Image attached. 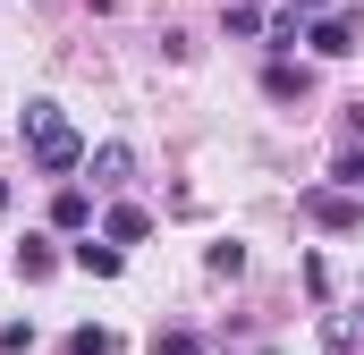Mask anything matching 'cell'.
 <instances>
[{
    "label": "cell",
    "mask_w": 364,
    "mask_h": 355,
    "mask_svg": "<svg viewBox=\"0 0 364 355\" xmlns=\"http://www.w3.org/2000/svg\"><path fill=\"white\" fill-rule=\"evenodd\" d=\"M51 229H68V237H85V229H93V195H85V186L60 178V195H51Z\"/></svg>",
    "instance_id": "cell-4"
},
{
    "label": "cell",
    "mask_w": 364,
    "mask_h": 355,
    "mask_svg": "<svg viewBox=\"0 0 364 355\" xmlns=\"http://www.w3.org/2000/svg\"><path fill=\"white\" fill-rule=\"evenodd\" d=\"M17 127H26V153H34V170H43V178L85 170V136L60 119V102H26V110H17Z\"/></svg>",
    "instance_id": "cell-1"
},
{
    "label": "cell",
    "mask_w": 364,
    "mask_h": 355,
    "mask_svg": "<svg viewBox=\"0 0 364 355\" xmlns=\"http://www.w3.org/2000/svg\"><path fill=\"white\" fill-rule=\"evenodd\" d=\"M119 263H127V254H119L110 237H77V246H68V271H85V279H119Z\"/></svg>",
    "instance_id": "cell-3"
},
{
    "label": "cell",
    "mask_w": 364,
    "mask_h": 355,
    "mask_svg": "<svg viewBox=\"0 0 364 355\" xmlns=\"http://www.w3.org/2000/svg\"><path fill=\"white\" fill-rule=\"evenodd\" d=\"M331 186H356V195H364V136H348V144H339V161H331Z\"/></svg>",
    "instance_id": "cell-10"
},
{
    "label": "cell",
    "mask_w": 364,
    "mask_h": 355,
    "mask_svg": "<svg viewBox=\"0 0 364 355\" xmlns=\"http://www.w3.org/2000/svg\"><path fill=\"white\" fill-rule=\"evenodd\" d=\"M102 237H110V246H144V237H153V212H144V203H110Z\"/></svg>",
    "instance_id": "cell-5"
},
{
    "label": "cell",
    "mask_w": 364,
    "mask_h": 355,
    "mask_svg": "<svg viewBox=\"0 0 364 355\" xmlns=\"http://www.w3.org/2000/svg\"><path fill=\"white\" fill-rule=\"evenodd\" d=\"M305 43H314L322 60H348V51H356V26H348V17H314V26H305Z\"/></svg>",
    "instance_id": "cell-6"
},
{
    "label": "cell",
    "mask_w": 364,
    "mask_h": 355,
    "mask_svg": "<svg viewBox=\"0 0 364 355\" xmlns=\"http://www.w3.org/2000/svg\"><path fill=\"white\" fill-rule=\"evenodd\" d=\"M144 355H195V330H153V347Z\"/></svg>",
    "instance_id": "cell-13"
},
{
    "label": "cell",
    "mask_w": 364,
    "mask_h": 355,
    "mask_svg": "<svg viewBox=\"0 0 364 355\" xmlns=\"http://www.w3.org/2000/svg\"><path fill=\"white\" fill-rule=\"evenodd\" d=\"M110 347H119V339H110V330H93V322L77 330V339H68V355H110Z\"/></svg>",
    "instance_id": "cell-12"
},
{
    "label": "cell",
    "mask_w": 364,
    "mask_h": 355,
    "mask_svg": "<svg viewBox=\"0 0 364 355\" xmlns=\"http://www.w3.org/2000/svg\"><path fill=\"white\" fill-rule=\"evenodd\" d=\"M203 271H212V279H237V271H246V246H212Z\"/></svg>",
    "instance_id": "cell-11"
},
{
    "label": "cell",
    "mask_w": 364,
    "mask_h": 355,
    "mask_svg": "<svg viewBox=\"0 0 364 355\" xmlns=\"http://www.w3.org/2000/svg\"><path fill=\"white\" fill-rule=\"evenodd\" d=\"M34 347V322H0V355H26Z\"/></svg>",
    "instance_id": "cell-14"
},
{
    "label": "cell",
    "mask_w": 364,
    "mask_h": 355,
    "mask_svg": "<svg viewBox=\"0 0 364 355\" xmlns=\"http://www.w3.org/2000/svg\"><path fill=\"white\" fill-rule=\"evenodd\" d=\"M85 170H93V186L110 195V186H127V170H136V153H127V144H102V153H85Z\"/></svg>",
    "instance_id": "cell-7"
},
{
    "label": "cell",
    "mask_w": 364,
    "mask_h": 355,
    "mask_svg": "<svg viewBox=\"0 0 364 355\" xmlns=\"http://www.w3.org/2000/svg\"><path fill=\"white\" fill-rule=\"evenodd\" d=\"M288 9H322V0H288Z\"/></svg>",
    "instance_id": "cell-16"
},
{
    "label": "cell",
    "mask_w": 364,
    "mask_h": 355,
    "mask_svg": "<svg viewBox=\"0 0 364 355\" xmlns=\"http://www.w3.org/2000/svg\"><path fill=\"white\" fill-rule=\"evenodd\" d=\"M296 203H305V220H314V229H331V237L364 229V203H356V186H305Z\"/></svg>",
    "instance_id": "cell-2"
},
{
    "label": "cell",
    "mask_w": 364,
    "mask_h": 355,
    "mask_svg": "<svg viewBox=\"0 0 364 355\" xmlns=\"http://www.w3.org/2000/svg\"><path fill=\"white\" fill-rule=\"evenodd\" d=\"M263 93H272V102H305L314 77H305V68H288V60H272V68H263Z\"/></svg>",
    "instance_id": "cell-9"
},
{
    "label": "cell",
    "mask_w": 364,
    "mask_h": 355,
    "mask_svg": "<svg viewBox=\"0 0 364 355\" xmlns=\"http://www.w3.org/2000/svg\"><path fill=\"white\" fill-rule=\"evenodd\" d=\"M51 271H60V254H51V237H26V246H17V279H26V288H43Z\"/></svg>",
    "instance_id": "cell-8"
},
{
    "label": "cell",
    "mask_w": 364,
    "mask_h": 355,
    "mask_svg": "<svg viewBox=\"0 0 364 355\" xmlns=\"http://www.w3.org/2000/svg\"><path fill=\"white\" fill-rule=\"evenodd\" d=\"M0 212H9V178H0Z\"/></svg>",
    "instance_id": "cell-15"
}]
</instances>
